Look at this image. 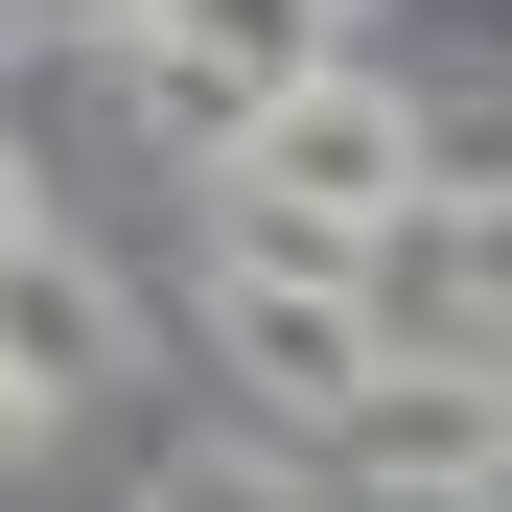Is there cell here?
<instances>
[{"mask_svg": "<svg viewBox=\"0 0 512 512\" xmlns=\"http://www.w3.org/2000/svg\"><path fill=\"white\" fill-rule=\"evenodd\" d=\"M233 163H256L303 233H373V210L419 187V117H396V94H350V70H280V94L233 117Z\"/></svg>", "mask_w": 512, "mask_h": 512, "instance_id": "cell-2", "label": "cell"}, {"mask_svg": "<svg viewBox=\"0 0 512 512\" xmlns=\"http://www.w3.org/2000/svg\"><path fill=\"white\" fill-rule=\"evenodd\" d=\"M94 396H117V280L0 233V419H94Z\"/></svg>", "mask_w": 512, "mask_h": 512, "instance_id": "cell-3", "label": "cell"}, {"mask_svg": "<svg viewBox=\"0 0 512 512\" xmlns=\"http://www.w3.org/2000/svg\"><path fill=\"white\" fill-rule=\"evenodd\" d=\"M373 350H489V187L373 210Z\"/></svg>", "mask_w": 512, "mask_h": 512, "instance_id": "cell-4", "label": "cell"}, {"mask_svg": "<svg viewBox=\"0 0 512 512\" xmlns=\"http://www.w3.org/2000/svg\"><path fill=\"white\" fill-rule=\"evenodd\" d=\"M419 512H489V489H419Z\"/></svg>", "mask_w": 512, "mask_h": 512, "instance_id": "cell-8", "label": "cell"}, {"mask_svg": "<svg viewBox=\"0 0 512 512\" xmlns=\"http://www.w3.org/2000/svg\"><path fill=\"white\" fill-rule=\"evenodd\" d=\"M24 24H117V0H24Z\"/></svg>", "mask_w": 512, "mask_h": 512, "instance_id": "cell-6", "label": "cell"}, {"mask_svg": "<svg viewBox=\"0 0 512 512\" xmlns=\"http://www.w3.org/2000/svg\"><path fill=\"white\" fill-rule=\"evenodd\" d=\"M140 512H303V489H280V466H233V443H187V466H163Z\"/></svg>", "mask_w": 512, "mask_h": 512, "instance_id": "cell-5", "label": "cell"}, {"mask_svg": "<svg viewBox=\"0 0 512 512\" xmlns=\"http://www.w3.org/2000/svg\"><path fill=\"white\" fill-rule=\"evenodd\" d=\"M0 233H47V210H24V163H0Z\"/></svg>", "mask_w": 512, "mask_h": 512, "instance_id": "cell-7", "label": "cell"}, {"mask_svg": "<svg viewBox=\"0 0 512 512\" xmlns=\"http://www.w3.org/2000/svg\"><path fill=\"white\" fill-rule=\"evenodd\" d=\"M326 256H350V233H303V210L210 256V350H233L256 396H280V419H326V396H350V373H373V303H350V280H326Z\"/></svg>", "mask_w": 512, "mask_h": 512, "instance_id": "cell-1", "label": "cell"}]
</instances>
